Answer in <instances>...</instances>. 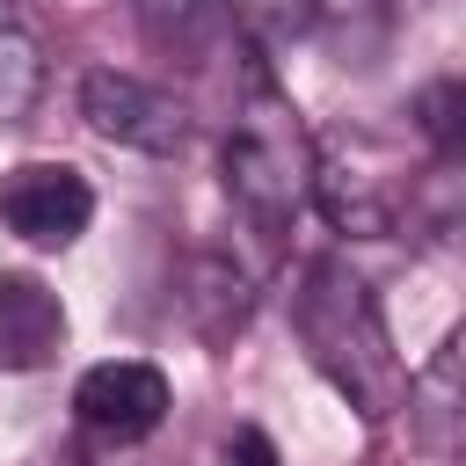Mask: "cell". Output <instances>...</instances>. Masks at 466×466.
<instances>
[{
  "mask_svg": "<svg viewBox=\"0 0 466 466\" xmlns=\"http://www.w3.org/2000/svg\"><path fill=\"white\" fill-rule=\"evenodd\" d=\"M291 328H299L313 371H320L364 422H386L393 408H408V371H400V350H393V335H386V313H379L371 284H364L342 255L299 262Z\"/></svg>",
  "mask_w": 466,
  "mask_h": 466,
  "instance_id": "1",
  "label": "cell"
},
{
  "mask_svg": "<svg viewBox=\"0 0 466 466\" xmlns=\"http://www.w3.org/2000/svg\"><path fill=\"white\" fill-rule=\"evenodd\" d=\"M218 160H226V197H233L262 233H284V226L306 211V197H313L320 146L306 138L291 95H284L262 66H248V80H240V95H233L226 153H218Z\"/></svg>",
  "mask_w": 466,
  "mask_h": 466,
  "instance_id": "2",
  "label": "cell"
},
{
  "mask_svg": "<svg viewBox=\"0 0 466 466\" xmlns=\"http://www.w3.org/2000/svg\"><path fill=\"white\" fill-rule=\"evenodd\" d=\"M313 197L328 211L335 233L350 240H386L408 204H415V175H400V160L364 138V131H342L335 146H320V167H313Z\"/></svg>",
  "mask_w": 466,
  "mask_h": 466,
  "instance_id": "3",
  "label": "cell"
},
{
  "mask_svg": "<svg viewBox=\"0 0 466 466\" xmlns=\"http://www.w3.org/2000/svg\"><path fill=\"white\" fill-rule=\"evenodd\" d=\"M80 116H87L95 138L131 146V153H153V160H167V153L189 146V109H182V95H167V87H153V80H138V73H116V66L80 73Z\"/></svg>",
  "mask_w": 466,
  "mask_h": 466,
  "instance_id": "4",
  "label": "cell"
},
{
  "mask_svg": "<svg viewBox=\"0 0 466 466\" xmlns=\"http://www.w3.org/2000/svg\"><path fill=\"white\" fill-rule=\"evenodd\" d=\"M0 226L29 248H73L95 226V182L66 160H15L0 175Z\"/></svg>",
  "mask_w": 466,
  "mask_h": 466,
  "instance_id": "5",
  "label": "cell"
},
{
  "mask_svg": "<svg viewBox=\"0 0 466 466\" xmlns=\"http://www.w3.org/2000/svg\"><path fill=\"white\" fill-rule=\"evenodd\" d=\"M167 408H175V393H167L160 364H146V357H102V364H87L80 386H73V415H80L95 437H116V444L153 437V430L167 422Z\"/></svg>",
  "mask_w": 466,
  "mask_h": 466,
  "instance_id": "6",
  "label": "cell"
},
{
  "mask_svg": "<svg viewBox=\"0 0 466 466\" xmlns=\"http://www.w3.org/2000/svg\"><path fill=\"white\" fill-rule=\"evenodd\" d=\"M66 350V306L44 277L0 269V371H44Z\"/></svg>",
  "mask_w": 466,
  "mask_h": 466,
  "instance_id": "7",
  "label": "cell"
},
{
  "mask_svg": "<svg viewBox=\"0 0 466 466\" xmlns=\"http://www.w3.org/2000/svg\"><path fill=\"white\" fill-rule=\"evenodd\" d=\"M408 415L430 451L466 459V320L444 335V350L408 379Z\"/></svg>",
  "mask_w": 466,
  "mask_h": 466,
  "instance_id": "8",
  "label": "cell"
},
{
  "mask_svg": "<svg viewBox=\"0 0 466 466\" xmlns=\"http://www.w3.org/2000/svg\"><path fill=\"white\" fill-rule=\"evenodd\" d=\"M138 22H146V44L182 58V66H211L240 36L233 0H138Z\"/></svg>",
  "mask_w": 466,
  "mask_h": 466,
  "instance_id": "9",
  "label": "cell"
},
{
  "mask_svg": "<svg viewBox=\"0 0 466 466\" xmlns=\"http://www.w3.org/2000/svg\"><path fill=\"white\" fill-rule=\"evenodd\" d=\"M248 306H255V284H248V269H240L233 255H189L182 313H189V328H197L211 350L248 328Z\"/></svg>",
  "mask_w": 466,
  "mask_h": 466,
  "instance_id": "10",
  "label": "cell"
},
{
  "mask_svg": "<svg viewBox=\"0 0 466 466\" xmlns=\"http://www.w3.org/2000/svg\"><path fill=\"white\" fill-rule=\"evenodd\" d=\"M36 102H44V44L15 15H0V124L7 131L29 124Z\"/></svg>",
  "mask_w": 466,
  "mask_h": 466,
  "instance_id": "11",
  "label": "cell"
},
{
  "mask_svg": "<svg viewBox=\"0 0 466 466\" xmlns=\"http://www.w3.org/2000/svg\"><path fill=\"white\" fill-rule=\"evenodd\" d=\"M415 131L444 167H466V80H430L415 87Z\"/></svg>",
  "mask_w": 466,
  "mask_h": 466,
  "instance_id": "12",
  "label": "cell"
},
{
  "mask_svg": "<svg viewBox=\"0 0 466 466\" xmlns=\"http://www.w3.org/2000/svg\"><path fill=\"white\" fill-rule=\"evenodd\" d=\"M226 466H284V459H277V444H269V430H255V422H240V430L226 437Z\"/></svg>",
  "mask_w": 466,
  "mask_h": 466,
  "instance_id": "13",
  "label": "cell"
},
{
  "mask_svg": "<svg viewBox=\"0 0 466 466\" xmlns=\"http://www.w3.org/2000/svg\"><path fill=\"white\" fill-rule=\"evenodd\" d=\"M269 7H291V15H306V7H313V0H269Z\"/></svg>",
  "mask_w": 466,
  "mask_h": 466,
  "instance_id": "14",
  "label": "cell"
}]
</instances>
